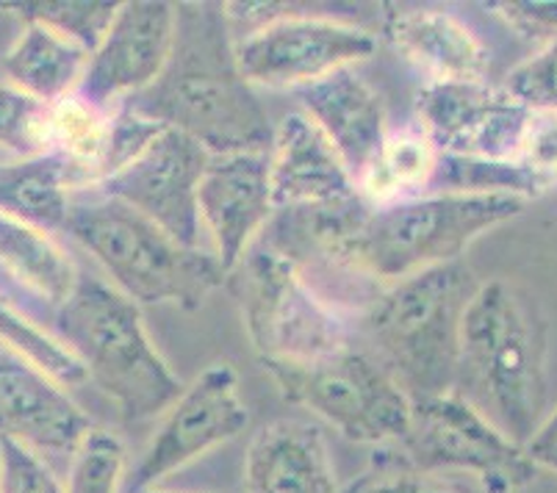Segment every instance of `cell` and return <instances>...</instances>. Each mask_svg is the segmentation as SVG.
I'll list each match as a JSON object with an SVG mask.
<instances>
[{"label":"cell","instance_id":"6da1fadb","mask_svg":"<svg viewBox=\"0 0 557 493\" xmlns=\"http://www.w3.org/2000/svg\"><path fill=\"white\" fill-rule=\"evenodd\" d=\"M125 109L200 141L211 156L267 152L270 116L242 75L236 39L220 3H178L164 70Z\"/></svg>","mask_w":557,"mask_h":493},{"label":"cell","instance_id":"7a4b0ae2","mask_svg":"<svg viewBox=\"0 0 557 493\" xmlns=\"http://www.w3.org/2000/svg\"><path fill=\"white\" fill-rule=\"evenodd\" d=\"M549 324L527 288L478 286L460 324L455 394L524 446L546 419Z\"/></svg>","mask_w":557,"mask_h":493},{"label":"cell","instance_id":"3957f363","mask_svg":"<svg viewBox=\"0 0 557 493\" xmlns=\"http://www.w3.org/2000/svg\"><path fill=\"white\" fill-rule=\"evenodd\" d=\"M480 283L453 261L408 274L363 305L356 335L386 366L410 403L455 389L460 324Z\"/></svg>","mask_w":557,"mask_h":493},{"label":"cell","instance_id":"277c9868","mask_svg":"<svg viewBox=\"0 0 557 493\" xmlns=\"http://www.w3.org/2000/svg\"><path fill=\"white\" fill-rule=\"evenodd\" d=\"M55 338L125 421L164 414L184 391L141 322L139 305L98 278L81 274L73 297L55 311Z\"/></svg>","mask_w":557,"mask_h":493},{"label":"cell","instance_id":"5b68a950","mask_svg":"<svg viewBox=\"0 0 557 493\" xmlns=\"http://www.w3.org/2000/svg\"><path fill=\"white\" fill-rule=\"evenodd\" d=\"M513 195H435L369 206L349 242L347 269L356 278L403 281L408 274L460 261L466 247L527 211Z\"/></svg>","mask_w":557,"mask_h":493},{"label":"cell","instance_id":"8992f818","mask_svg":"<svg viewBox=\"0 0 557 493\" xmlns=\"http://www.w3.org/2000/svg\"><path fill=\"white\" fill-rule=\"evenodd\" d=\"M64 231L92 252L111 286L136 305L170 303L195 311L214 288L225 286L227 272L216 256L175 242L114 197L73 202Z\"/></svg>","mask_w":557,"mask_h":493},{"label":"cell","instance_id":"52a82bcc","mask_svg":"<svg viewBox=\"0 0 557 493\" xmlns=\"http://www.w3.org/2000/svg\"><path fill=\"white\" fill-rule=\"evenodd\" d=\"M225 286L261 363H308L356 344V324L333 308L292 258L267 247L247 250Z\"/></svg>","mask_w":557,"mask_h":493},{"label":"cell","instance_id":"ba28073f","mask_svg":"<svg viewBox=\"0 0 557 493\" xmlns=\"http://www.w3.org/2000/svg\"><path fill=\"white\" fill-rule=\"evenodd\" d=\"M283 399L308 408L356 444L388 446L410 427V396L361 344L308 363H263Z\"/></svg>","mask_w":557,"mask_h":493},{"label":"cell","instance_id":"9c48e42d","mask_svg":"<svg viewBox=\"0 0 557 493\" xmlns=\"http://www.w3.org/2000/svg\"><path fill=\"white\" fill-rule=\"evenodd\" d=\"M225 12L231 23L250 25L236 42V59L250 86L306 89L377 50L374 34L342 20L272 12L267 3H225Z\"/></svg>","mask_w":557,"mask_h":493},{"label":"cell","instance_id":"30bf717a","mask_svg":"<svg viewBox=\"0 0 557 493\" xmlns=\"http://www.w3.org/2000/svg\"><path fill=\"white\" fill-rule=\"evenodd\" d=\"M388 446L417 469L469 474L483 493H519L539 477L524 446L455 391L413 403L408 433Z\"/></svg>","mask_w":557,"mask_h":493},{"label":"cell","instance_id":"8fae6325","mask_svg":"<svg viewBox=\"0 0 557 493\" xmlns=\"http://www.w3.org/2000/svg\"><path fill=\"white\" fill-rule=\"evenodd\" d=\"M247 421L250 414L242 403L236 372L227 363L209 366L164 410V419L141 452L139 464L125 474V493L156 488L164 477L175 474L214 446L236 439Z\"/></svg>","mask_w":557,"mask_h":493},{"label":"cell","instance_id":"7c38bea8","mask_svg":"<svg viewBox=\"0 0 557 493\" xmlns=\"http://www.w3.org/2000/svg\"><path fill=\"white\" fill-rule=\"evenodd\" d=\"M211 152L191 136L164 128L134 161L106 177L100 195L125 202L186 247H200L197 189Z\"/></svg>","mask_w":557,"mask_h":493},{"label":"cell","instance_id":"4fadbf2b","mask_svg":"<svg viewBox=\"0 0 557 493\" xmlns=\"http://www.w3.org/2000/svg\"><path fill=\"white\" fill-rule=\"evenodd\" d=\"M530 111L488 81L424 84L417 95V125L447 156L516 161Z\"/></svg>","mask_w":557,"mask_h":493},{"label":"cell","instance_id":"5bb4252c","mask_svg":"<svg viewBox=\"0 0 557 493\" xmlns=\"http://www.w3.org/2000/svg\"><path fill=\"white\" fill-rule=\"evenodd\" d=\"M175 42V3H120L106 37L89 56L78 95L111 111L156 84Z\"/></svg>","mask_w":557,"mask_h":493},{"label":"cell","instance_id":"9a60e30c","mask_svg":"<svg viewBox=\"0 0 557 493\" xmlns=\"http://www.w3.org/2000/svg\"><path fill=\"white\" fill-rule=\"evenodd\" d=\"M202 231L214 242V256L231 272L267 222L275 217L267 152L211 156L197 189Z\"/></svg>","mask_w":557,"mask_h":493},{"label":"cell","instance_id":"2e32d148","mask_svg":"<svg viewBox=\"0 0 557 493\" xmlns=\"http://www.w3.org/2000/svg\"><path fill=\"white\" fill-rule=\"evenodd\" d=\"M270 189L275 211L327 208L361 197L336 147L306 111H295L272 131Z\"/></svg>","mask_w":557,"mask_h":493},{"label":"cell","instance_id":"e0dca14e","mask_svg":"<svg viewBox=\"0 0 557 493\" xmlns=\"http://www.w3.org/2000/svg\"><path fill=\"white\" fill-rule=\"evenodd\" d=\"M92 419L67 396L64 385L23 360H0V439L50 457H73Z\"/></svg>","mask_w":557,"mask_h":493},{"label":"cell","instance_id":"ac0fdd59","mask_svg":"<svg viewBox=\"0 0 557 493\" xmlns=\"http://www.w3.org/2000/svg\"><path fill=\"white\" fill-rule=\"evenodd\" d=\"M247 493H338L336 466L322 427L277 419L252 435L245 455Z\"/></svg>","mask_w":557,"mask_h":493},{"label":"cell","instance_id":"d6986e66","mask_svg":"<svg viewBox=\"0 0 557 493\" xmlns=\"http://www.w3.org/2000/svg\"><path fill=\"white\" fill-rule=\"evenodd\" d=\"M306 114L336 147L338 159L349 170L352 181L372 167L380 147L386 141V109L369 81L356 67L338 70L327 78L302 89Z\"/></svg>","mask_w":557,"mask_h":493},{"label":"cell","instance_id":"ffe728a7","mask_svg":"<svg viewBox=\"0 0 557 493\" xmlns=\"http://www.w3.org/2000/svg\"><path fill=\"white\" fill-rule=\"evenodd\" d=\"M383 34L403 59L428 75V84L485 81L491 67L488 50L472 28L442 9H388Z\"/></svg>","mask_w":557,"mask_h":493},{"label":"cell","instance_id":"44dd1931","mask_svg":"<svg viewBox=\"0 0 557 493\" xmlns=\"http://www.w3.org/2000/svg\"><path fill=\"white\" fill-rule=\"evenodd\" d=\"M86 64H89V50L84 45L37 23L23 25L3 59L14 89L48 106L78 91Z\"/></svg>","mask_w":557,"mask_h":493},{"label":"cell","instance_id":"7402d4cb","mask_svg":"<svg viewBox=\"0 0 557 493\" xmlns=\"http://www.w3.org/2000/svg\"><path fill=\"white\" fill-rule=\"evenodd\" d=\"M0 269L23 292L39 297L50 308H62L81 281L73 258L62 244L39 227L0 213Z\"/></svg>","mask_w":557,"mask_h":493},{"label":"cell","instance_id":"603a6c76","mask_svg":"<svg viewBox=\"0 0 557 493\" xmlns=\"http://www.w3.org/2000/svg\"><path fill=\"white\" fill-rule=\"evenodd\" d=\"M73 183L64 161L48 152L0 167V213L50 233L64 227L70 217Z\"/></svg>","mask_w":557,"mask_h":493},{"label":"cell","instance_id":"cb8c5ba5","mask_svg":"<svg viewBox=\"0 0 557 493\" xmlns=\"http://www.w3.org/2000/svg\"><path fill=\"white\" fill-rule=\"evenodd\" d=\"M438 156L433 141L419 125H408L386 136L377 159L358 177V192L369 206H388V202L422 197L433 183Z\"/></svg>","mask_w":557,"mask_h":493},{"label":"cell","instance_id":"d4e9b609","mask_svg":"<svg viewBox=\"0 0 557 493\" xmlns=\"http://www.w3.org/2000/svg\"><path fill=\"white\" fill-rule=\"evenodd\" d=\"M114 111V109H111ZM111 111L98 109L75 91L50 106V136L53 150L67 167L73 189L103 181L106 150H109Z\"/></svg>","mask_w":557,"mask_h":493},{"label":"cell","instance_id":"484cf974","mask_svg":"<svg viewBox=\"0 0 557 493\" xmlns=\"http://www.w3.org/2000/svg\"><path fill=\"white\" fill-rule=\"evenodd\" d=\"M0 344L12 349L17 360L34 366L37 372L48 374L59 385H75L86 380L81 360L53 333L23 317L7 299H0Z\"/></svg>","mask_w":557,"mask_h":493},{"label":"cell","instance_id":"4316f807","mask_svg":"<svg viewBox=\"0 0 557 493\" xmlns=\"http://www.w3.org/2000/svg\"><path fill=\"white\" fill-rule=\"evenodd\" d=\"M116 9H120V3H106V0H17V3H0V12L20 17L23 23H37L59 30L62 37L84 45L89 56L106 37Z\"/></svg>","mask_w":557,"mask_h":493},{"label":"cell","instance_id":"83f0119b","mask_svg":"<svg viewBox=\"0 0 557 493\" xmlns=\"http://www.w3.org/2000/svg\"><path fill=\"white\" fill-rule=\"evenodd\" d=\"M338 493H483L478 482H466L455 474L424 471L410 466L392 446H377L374 460L361 477Z\"/></svg>","mask_w":557,"mask_h":493},{"label":"cell","instance_id":"f1b7e54d","mask_svg":"<svg viewBox=\"0 0 557 493\" xmlns=\"http://www.w3.org/2000/svg\"><path fill=\"white\" fill-rule=\"evenodd\" d=\"M125 482V446L109 430L92 427L75 446L64 493H120Z\"/></svg>","mask_w":557,"mask_h":493},{"label":"cell","instance_id":"f546056e","mask_svg":"<svg viewBox=\"0 0 557 493\" xmlns=\"http://www.w3.org/2000/svg\"><path fill=\"white\" fill-rule=\"evenodd\" d=\"M0 150L14 152L20 159H37L53 150L50 106L12 84L0 86Z\"/></svg>","mask_w":557,"mask_h":493},{"label":"cell","instance_id":"4dcf8cb0","mask_svg":"<svg viewBox=\"0 0 557 493\" xmlns=\"http://www.w3.org/2000/svg\"><path fill=\"white\" fill-rule=\"evenodd\" d=\"M503 89L527 111L557 114V42L510 70Z\"/></svg>","mask_w":557,"mask_h":493},{"label":"cell","instance_id":"1f68e13d","mask_svg":"<svg viewBox=\"0 0 557 493\" xmlns=\"http://www.w3.org/2000/svg\"><path fill=\"white\" fill-rule=\"evenodd\" d=\"M0 493H64V485L45 457L0 439Z\"/></svg>","mask_w":557,"mask_h":493},{"label":"cell","instance_id":"d6a6232c","mask_svg":"<svg viewBox=\"0 0 557 493\" xmlns=\"http://www.w3.org/2000/svg\"><path fill=\"white\" fill-rule=\"evenodd\" d=\"M516 164L533 172L546 186H557V114L530 111L524 136H521Z\"/></svg>","mask_w":557,"mask_h":493},{"label":"cell","instance_id":"836d02e7","mask_svg":"<svg viewBox=\"0 0 557 493\" xmlns=\"http://www.w3.org/2000/svg\"><path fill=\"white\" fill-rule=\"evenodd\" d=\"M491 9L519 37L539 42L541 48L557 42V0H503Z\"/></svg>","mask_w":557,"mask_h":493},{"label":"cell","instance_id":"e575fe53","mask_svg":"<svg viewBox=\"0 0 557 493\" xmlns=\"http://www.w3.org/2000/svg\"><path fill=\"white\" fill-rule=\"evenodd\" d=\"M527 457L539 466V471H552L557 474V408L546 414L535 435L524 444Z\"/></svg>","mask_w":557,"mask_h":493},{"label":"cell","instance_id":"d590c367","mask_svg":"<svg viewBox=\"0 0 557 493\" xmlns=\"http://www.w3.org/2000/svg\"><path fill=\"white\" fill-rule=\"evenodd\" d=\"M139 493H164V491H159V488H148V491H139Z\"/></svg>","mask_w":557,"mask_h":493}]
</instances>
